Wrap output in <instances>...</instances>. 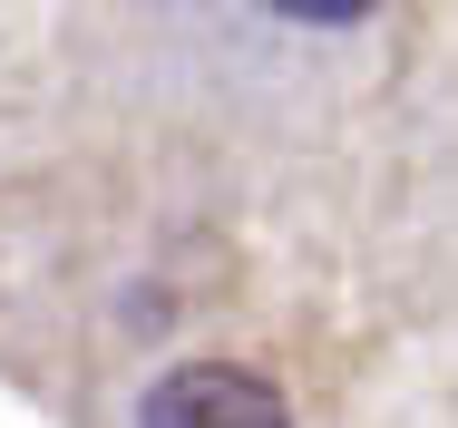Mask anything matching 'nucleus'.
I'll use <instances>...</instances> for the list:
<instances>
[{
    "label": "nucleus",
    "mask_w": 458,
    "mask_h": 428,
    "mask_svg": "<svg viewBox=\"0 0 458 428\" xmlns=\"http://www.w3.org/2000/svg\"><path fill=\"white\" fill-rule=\"evenodd\" d=\"M264 10H283V20H302V29H342V20H361L370 0H264Z\"/></svg>",
    "instance_id": "obj_2"
},
{
    "label": "nucleus",
    "mask_w": 458,
    "mask_h": 428,
    "mask_svg": "<svg viewBox=\"0 0 458 428\" xmlns=\"http://www.w3.org/2000/svg\"><path fill=\"white\" fill-rule=\"evenodd\" d=\"M137 428H293V409L274 380H254L234 360H185L137 399Z\"/></svg>",
    "instance_id": "obj_1"
}]
</instances>
